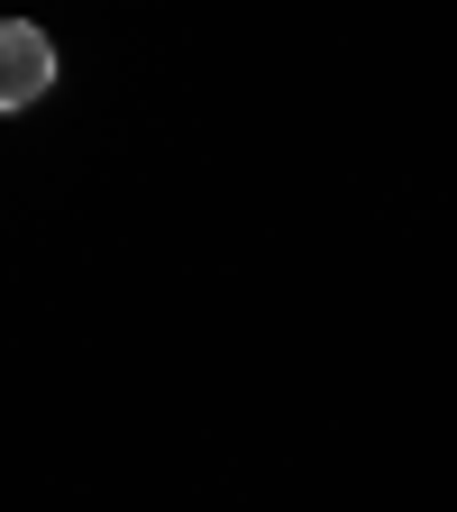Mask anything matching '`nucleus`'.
I'll return each mask as SVG.
<instances>
[{"label":"nucleus","mask_w":457,"mask_h":512,"mask_svg":"<svg viewBox=\"0 0 457 512\" xmlns=\"http://www.w3.org/2000/svg\"><path fill=\"white\" fill-rule=\"evenodd\" d=\"M55 83V37L37 19H0V110H28Z\"/></svg>","instance_id":"1"}]
</instances>
